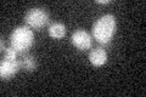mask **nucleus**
Listing matches in <instances>:
<instances>
[{
    "mask_svg": "<svg viewBox=\"0 0 146 97\" xmlns=\"http://www.w3.org/2000/svg\"><path fill=\"white\" fill-rule=\"evenodd\" d=\"M116 18L113 15H105L95 22L93 27V35L101 45H107L116 33Z\"/></svg>",
    "mask_w": 146,
    "mask_h": 97,
    "instance_id": "obj_1",
    "label": "nucleus"
},
{
    "mask_svg": "<svg viewBox=\"0 0 146 97\" xmlns=\"http://www.w3.org/2000/svg\"><path fill=\"white\" fill-rule=\"evenodd\" d=\"M10 43L18 53H23L32 48L34 43V34L27 26L17 27L10 36Z\"/></svg>",
    "mask_w": 146,
    "mask_h": 97,
    "instance_id": "obj_2",
    "label": "nucleus"
},
{
    "mask_svg": "<svg viewBox=\"0 0 146 97\" xmlns=\"http://www.w3.org/2000/svg\"><path fill=\"white\" fill-rule=\"evenodd\" d=\"M71 40H72V44L78 50H82V51H85V50L91 48V36L86 30H83V29L76 30L72 34Z\"/></svg>",
    "mask_w": 146,
    "mask_h": 97,
    "instance_id": "obj_5",
    "label": "nucleus"
},
{
    "mask_svg": "<svg viewBox=\"0 0 146 97\" xmlns=\"http://www.w3.org/2000/svg\"><path fill=\"white\" fill-rule=\"evenodd\" d=\"M25 22L27 23V27L33 29H40L44 26L48 24L49 22V15L44 9L34 7L28 10V12L25 16Z\"/></svg>",
    "mask_w": 146,
    "mask_h": 97,
    "instance_id": "obj_3",
    "label": "nucleus"
},
{
    "mask_svg": "<svg viewBox=\"0 0 146 97\" xmlns=\"http://www.w3.org/2000/svg\"><path fill=\"white\" fill-rule=\"evenodd\" d=\"M111 1H110V0H96V4H110Z\"/></svg>",
    "mask_w": 146,
    "mask_h": 97,
    "instance_id": "obj_10",
    "label": "nucleus"
},
{
    "mask_svg": "<svg viewBox=\"0 0 146 97\" xmlns=\"http://www.w3.org/2000/svg\"><path fill=\"white\" fill-rule=\"evenodd\" d=\"M49 35L54 39H61L66 35V27L63 23L56 22L49 27Z\"/></svg>",
    "mask_w": 146,
    "mask_h": 97,
    "instance_id": "obj_7",
    "label": "nucleus"
},
{
    "mask_svg": "<svg viewBox=\"0 0 146 97\" xmlns=\"http://www.w3.org/2000/svg\"><path fill=\"white\" fill-rule=\"evenodd\" d=\"M89 61L95 67L104 66V64L106 63V61H107V53L101 48L94 49L93 51H90V53H89Z\"/></svg>",
    "mask_w": 146,
    "mask_h": 97,
    "instance_id": "obj_6",
    "label": "nucleus"
},
{
    "mask_svg": "<svg viewBox=\"0 0 146 97\" xmlns=\"http://www.w3.org/2000/svg\"><path fill=\"white\" fill-rule=\"evenodd\" d=\"M0 46H1V49H0L1 51H4V50H6L5 48H4V39H3V38H1V43H0Z\"/></svg>",
    "mask_w": 146,
    "mask_h": 97,
    "instance_id": "obj_11",
    "label": "nucleus"
},
{
    "mask_svg": "<svg viewBox=\"0 0 146 97\" xmlns=\"http://www.w3.org/2000/svg\"><path fill=\"white\" fill-rule=\"evenodd\" d=\"M17 55H18V52L12 48V46H10V48H7L5 50V58H7V59H16Z\"/></svg>",
    "mask_w": 146,
    "mask_h": 97,
    "instance_id": "obj_9",
    "label": "nucleus"
},
{
    "mask_svg": "<svg viewBox=\"0 0 146 97\" xmlns=\"http://www.w3.org/2000/svg\"><path fill=\"white\" fill-rule=\"evenodd\" d=\"M20 68H21V62H18L17 59L5 58L0 63V77H1V79H4V80L10 79V78L17 74Z\"/></svg>",
    "mask_w": 146,
    "mask_h": 97,
    "instance_id": "obj_4",
    "label": "nucleus"
},
{
    "mask_svg": "<svg viewBox=\"0 0 146 97\" xmlns=\"http://www.w3.org/2000/svg\"><path fill=\"white\" fill-rule=\"evenodd\" d=\"M21 66L23 67L26 71L28 72H33L36 69V61H35V57L32 56V55H26V56L22 58V62H21Z\"/></svg>",
    "mask_w": 146,
    "mask_h": 97,
    "instance_id": "obj_8",
    "label": "nucleus"
}]
</instances>
